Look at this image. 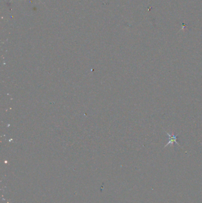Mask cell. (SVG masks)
Instances as JSON below:
<instances>
[{
    "mask_svg": "<svg viewBox=\"0 0 202 203\" xmlns=\"http://www.w3.org/2000/svg\"><path fill=\"white\" fill-rule=\"evenodd\" d=\"M165 132L166 133V134H167V135L169 137V142H168V143L164 146V147H166L167 146H169V145H173V144H174V143H175L177 144H178L179 146H180V143L177 142V137H178V136L177 135V136H175L174 134H173L172 135H171V134H170L168 132H167L166 131H165Z\"/></svg>",
    "mask_w": 202,
    "mask_h": 203,
    "instance_id": "obj_1",
    "label": "cell"
},
{
    "mask_svg": "<svg viewBox=\"0 0 202 203\" xmlns=\"http://www.w3.org/2000/svg\"><path fill=\"white\" fill-rule=\"evenodd\" d=\"M11 1H13V0H11Z\"/></svg>",
    "mask_w": 202,
    "mask_h": 203,
    "instance_id": "obj_2",
    "label": "cell"
}]
</instances>
